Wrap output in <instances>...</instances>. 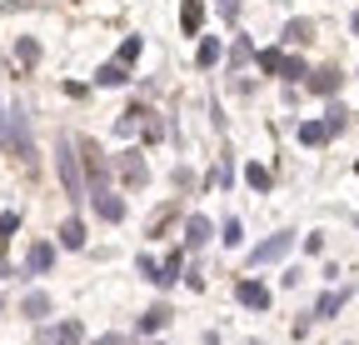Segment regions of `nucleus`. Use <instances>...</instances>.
I'll use <instances>...</instances> for the list:
<instances>
[{
    "mask_svg": "<svg viewBox=\"0 0 359 345\" xmlns=\"http://www.w3.org/2000/svg\"><path fill=\"white\" fill-rule=\"evenodd\" d=\"M55 170H60V185L70 195V205L85 200V181H80V160H75V141L70 136H55Z\"/></svg>",
    "mask_w": 359,
    "mask_h": 345,
    "instance_id": "nucleus-1",
    "label": "nucleus"
},
{
    "mask_svg": "<svg viewBox=\"0 0 359 345\" xmlns=\"http://www.w3.org/2000/svg\"><path fill=\"white\" fill-rule=\"evenodd\" d=\"M0 131H6V145H11V150H20L25 165L35 160V141H30V115H25V105H11L6 115H0Z\"/></svg>",
    "mask_w": 359,
    "mask_h": 345,
    "instance_id": "nucleus-2",
    "label": "nucleus"
},
{
    "mask_svg": "<svg viewBox=\"0 0 359 345\" xmlns=\"http://www.w3.org/2000/svg\"><path fill=\"white\" fill-rule=\"evenodd\" d=\"M80 150V160H85V176H90V190H100V185H110V170H115V160L95 145V141H80L75 145Z\"/></svg>",
    "mask_w": 359,
    "mask_h": 345,
    "instance_id": "nucleus-3",
    "label": "nucleus"
},
{
    "mask_svg": "<svg viewBox=\"0 0 359 345\" xmlns=\"http://www.w3.org/2000/svg\"><path fill=\"white\" fill-rule=\"evenodd\" d=\"M299 85H304L309 96H325V100H330V96H339L344 70H339V65H314V70H304V80H299Z\"/></svg>",
    "mask_w": 359,
    "mask_h": 345,
    "instance_id": "nucleus-4",
    "label": "nucleus"
},
{
    "mask_svg": "<svg viewBox=\"0 0 359 345\" xmlns=\"http://www.w3.org/2000/svg\"><path fill=\"white\" fill-rule=\"evenodd\" d=\"M294 245V230H280V235H269V240H259L255 250H250V266H269V261H280V255Z\"/></svg>",
    "mask_w": 359,
    "mask_h": 345,
    "instance_id": "nucleus-5",
    "label": "nucleus"
},
{
    "mask_svg": "<svg viewBox=\"0 0 359 345\" xmlns=\"http://www.w3.org/2000/svg\"><path fill=\"white\" fill-rule=\"evenodd\" d=\"M90 200H95V215H100V221H110V226H120V221H125V200H120L110 185L90 190Z\"/></svg>",
    "mask_w": 359,
    "mask_h": 345,
    "instance_id": "nucleus-6",
    "label": "nucleus"
},
{
    "mask_svg": "<svg viewBox=\"0 0 359 345\" xmlns=\"http://www.w3.org/2000/svg\"><path fill=\"white\" fill-rule=\"evenodd\" d=\"M349 295H354V285H344V290H325L320 300H314V315H309V320H334V315L349 306Z\"/></svg>",
    "mask_w": 359,
    "mask_h": 345,
    "instance_id": "nucleus-7",
    "label": "nucleus"
},
{
    "mask_svg": "<svg viewBox=\"0 0 359 345\" xmlns=\"http://www.w3.org/2000/svg\"><path fill=\"white\" fill-rule=\"evenodd\" d=\"M55 271V245L50 240H35L30 255H25V275H50Z\"/></svg>",
    "mask_w": 359,
    "mask_h": 345,
    "instance_id": "nucleus-8",
    "label": "nucleus"
},
{
    "mask_svg": "<svg viewBox=\"0 0 359 345\" xmlns=\"http://www.w3.org/2000/svg\"><path fill=\"white\" fill-rule=\"evenodd\" d=\"M235 300L245 311H269V285H259V280H240L235 285Z\"/></svg>",
    "mask_w": 359,
    "mask_h": 345,
    "instance_id": "nucleus-9",
    "label": "nucleus"
},
{
    "mask_svg": "<svg viewBox=\"0 0 359 345\" xmlns=\"http://www.w3.org/2000/svg\"><path fill=\"white\" fill-rule=\"evenodd\" d=\"M115 165H120V176H125V181H130V185H135V190H140V185H145V181H150V165H145V160H140V150H125V155H120V160H115Z\"/></svg>",
    "mask_w": 359,
    "mask_h": 345,
    "instance_id": "nucleus-10",
    "label": "nucleus"
},
{
    "mask_svg": "<svg viewBox=\"0 0 359 345\" xmlns=\"http://www.w3.org/2000/svg\"><path fill=\"white\" fill-rule=\"evenodd\" d=\"M314 40V20H304V15H294V20H285V30H280V46H309Z\"/></svg>",
    "mask_w": 359,
    "mask_h": 345,
    "instance_id": "nucleus-11",
    "label": "nucleus"
},
{
    "mask_svg": "<svg viewBox=\"0 0 359 345\" xmlns=\"http://www.w3.org/2000/svg\"><path fill=\"white\" fill-rule=\"evenodd\" d=\"M170 320H175V311H170V306H150L140 320H135V335H160Z\"/></svg>",
    "mask_w": 359,
    "mask_h": 345,
    "instance_id": "nucleus-12",
    "label": "nucleus"
},
{
    "mask_svg": "<svg viewBox=\"0 0 359 345\" xmlns=\"http://www.w3.org/2000/svg\"><path fill=\"white\" fill-rule=\"evenodd\" d=\"M45 345H85V325L80 320H60L45 330Z\"/></svg>",
    "mask_w": 359,
    "mask_h": 345,
    "instance_id": "nucleus-13",
    "label": "nucleus"
},
{
    "mask_svg": "<svg viewBox=\"0 0 359 345\" xmlns=\"http://www.w3.org/2000/svg\"><path fill=\"white\" fill-rule=\"evenodd\" d=\"M50 311H55V300L45 295V290H25V300H20V315L25 320H45Z\"/></svg>",
    "mask_w": 359,
    "mask_h": 345,
    "instance_id": "nucleus-14",
    "label": "nucleus"
},
{
    "mask_svg": "<svg viewBox=\"0 0 359 345\" xmlns=\"http://www.w3.org/2000/svg\"><path fill=\"white\" fill-rule=\"evenodd\" d=\"M180 30H185V35L205 30V0H180Z\"/></svg>",
    "mask_w": 359,
    "mask_h": 345,
    "instance_id": "nucleus-15",
    "label": "nucleus"
},
{
    "mask_svg": "<svg viewBox=\"0 0 359 345\" xmlns=\"http://www.w3.org/2000/svg\"><path fill=\"white\" fill-rule=\"evenodd\" d=\"M210 240H215L210 215H190V221H185V245H190V250H200V245H210Z\"/></svg>",
    "mask_w": 359,
    "mask_h": 345,
    "instance_id": "nucleus-16",
    "label": "nucleus"
},
{
    "mask_svg": "<svg viewBox=\"0 0 359 345\" xmlns=\"http://www.w3.org/2000/svg\"><path fill=\"white\" fill-rule=\"evenodd\" d=\"M150 115H155L150 105H130V110L115 120V131H120V136H135V131H145V120H150Z\"/></svg>",
    "mask_w": 359,
    "mask_h": 345,
    "instance_id": "nucleus-17",
    "label": "nucleus"
},
{
    "mask_svg": "<svg viewBox=\"0 0 359 345\" xmlns=\"http://www.w3.org/2000/svg\"><path fill=\"white\" fill-rule=\"evenodd\" d=\"M219 56H224L219 35H200V46H195V65H200V70H210V65H219Z\"/></svg>",
    "mask_w": 359,
    "mask_h": 345,
    "instance_id": "nucleus-18",
    "label": "nucleus"
},
{
    "mask_svg": "<svg viewBox=\"0 0 359 345\" xmlns=\"http://www.w3.org/2000/svg\"><path fill=\"white\" fill-rule=\"evenodd\" d=\"M180 271H185V250H170V255H165V266H160V275H155V285L170 290V285L180 280Z\"/></svg>",
    "mask_w": 359,
    "mask_h": 345,
    "instance_id": "nucleus-19",
    "label": "nucleus"
},
{
    "mask_svg": "<svg viewBox=\"0 0 359 345\" xmlns=\"http://www.w3.org/2000/svg\"><path fill=\"white\" fill-rule=\"evenodd\" d=\"M130 75H125V65L120 60H105L100 70H95V85H100V91H115V85H125Z\"/></svg>",
    "mask_w": 359,
    "mask_h": 345,
    "instance_id": "nucleus-20",
    "label": "nucleus"
},
{
    "mask_svg": "<svg viewBox=\"0 0 359 345\" xmlns=\"http://www.w3.org/2000/svg\"><path fill=\"white\" fill-rule=\"evenodd\" d=\"M60 245L65 250H85V221H80V215H70V221L60 226Z\"/></svg>",
    "mask_w": 359,
    "mask_h": 345,
    "instance_id": "nucleus-21",
    "label": "nucleus"
},
{
    "mask_svg": "<svg viewBox=\"0 0 359 345\" xmlns=\"http://www.w3.org/2000/svg\"><path fill=\"white\" fill-rule=\"evenodd\" d=\"M304 70H309V65H304V56H280V70H275V75H280L285 85H299V80H304Z\"/></svg>",
    "mask_w": 359,
    "mask_h": 345,
    "instance_id": "nucleus-22",
    "label": "nucleus"
},
{
    "mask_svg": "<svg viewBox=\"0 0 359 345\" xmlns=\"http://www.w3.org/2000/svg\"><path fill=\"white\" fill-rule=\"evenodd\" d=\"M325 131H330V136H344V131H349V110H344L334 96H330V110H325Z\"/></svg>",
    "mask_w": 359,
    "mask_h": 345,
    "instance_id": "nucleus-23",
    "label": "nucleus"
},
{
    "mask_svg": "<svg viewBox=\"0 0 359 345\" xmlns=\"http://www.w3.org/2000/svg\"><path fill=\"white\" fill-rule=\"evenodd\" d=\"M15 60H20L25 70L40 65V40H35V35H20V40H15Z\"/></svg>",
    "mask_w": 359,
    "mask_h": 345,
    "instance_id": "nucleus-24",
    "label": "nucleus"
},
{
    "mask_svg": "<svg viewBox=\"0 0 359 345\" xmlns=\"http://www.w3.org/2000/svg\"><path fill=\"white\" fill-rule=\"evenodd\" d=\"M140 56H145V40H140V35H125V40H120V51H115L120 65H135Z\"/></svg>",
    "mask_w": 359,
    "mask_h": 345,
    "instance_id": "nucleus-25",
    "label": "nucleus"
},
{
    "mask_svg": "<svg viewBox=\"0 0 359 345\" xmlns=\"http://www.w3.org/2000/svg\"><path fill=\"white\" fill-rule=\"evenodd\" d=\"M299 141H304L309 150H314V145H325V141H330V131H325V120H304V125H299Z\"/></svg>",
    "mask_w": 359,
    "mask_h": 345,
    "instance_id": "nucleus-26",
    "label": "nucleus"
},
{
    "mask_svg": "<svg viewBox=\"0 0 359 345\" xmlns=\"http://www.w3.org/2000/svg\"><path fill=\"white\" fill-rule=\"evenodd\" d=\"M219 240H224V245H230V250H240V245H245V226L235 221V215H230V221H224V226H219Z\"/></svg>",
    "mask_w": 359,
    "mask_h": 345,
    "instance_id": "nucleus-27",
    "label": "nucleus"
},
{
    "mask_svg": "<svg viewBox=\"0 0 359 345\" xmlns=\"http://www.w3.org/2000/svg\"><path fill=\"white\" fill-rule=\"evenodd\" d=\"M280 56H285L280 46H269V51H259V56H255V65H259L264 75H275V70H280Z\"/></svg>",
    "mask_w": 359,
    "mask_h": 345,
    "instance_id": "nucleus-28",
    "label": "nucleus"
},
{
    "mask_svg": "<svg viewBox=\"0 0 359 345\" xmlns=\"http://www.w3.org/2000/svg\"><path fill=\"white\" fill-rule=\"evenodd\" d=\"M15 230H20V210H0V245H6Z\"/></svg>",
    "mask_w": 359,
    "mask_h": 345,
    "instance_id": "nucleus-29",
    "label": "nucleus"
},
{
    "mask_svg": "<svg viewBox=\"0 0 359 345\" xmlns=\"http://www.w3.org/2000/svg\"><path fill=\"white\" fill-rule=\"evenodd\" d=\"M245 181H250L255 190H269V170H264V165H250V170H245Z\"/></svg>",
    "mask_w": 359,
    "mask_h": 345,
    "instance_id": "nucleus-30",
    "label": "nucleus"
},
{
    "mask_svg": "<svg viewBox=\"0 0 359 345\" xmlns=\"http://www.w3.org/2000/svg\"><path fill=\"white\" fill-rule=\"evenodd\" d=\"M240 6H245V0H215L219 20H240Z\"/></svg>",
    "mask_w": 359,
    "mask_h": 345,
    "instance_id": "nucleus-31",
    "label": "nucleus"
},
{
    "mask_svg": "<svg viewBox=\"0 0 359 345\" xmlns=\"http://www.w3.org/2000/svg\"><path fill=\"white\" fill-rule=\"evenodd\" d=\"M250 56H255V46H250V40H235V51H230V65L240 70V65H245Z\"/></svg>",
    "mask_w": 359,
    "mask_h": 345,
    "instance_id": "nucleus-32",
    "label": "nucleus"
},
{
    "mask_svg": "<svg viewBox=\"0 0 359 345\" xmlns=\"http://www.w3.org/2000/svg\"><path fill=\"white\" fill-rule=\"evenodd\" d=\"M304 250H309V255H320V250H325V235H320V230L304 235Z\"/></svg>",
    "mask_w": 359,
    "mask_h": 345,
    "instance_id": "nucleus-33",
    "label": "nucleus"
},
{
    "mask_svg": "<svg viewBox=\"0 0 359 345\" xmlns=\"http://www.w3.org/2000/svg\"><path fill=\"white\" fill-rule=\"evenodd\" d=\"M135 266H140V275H150V280H155V275H160V266H155V261H150V255H140V261H135Z\"/></svg>",
    "mask_w": 359,
    "mask_h": 345,
    "instance_id": "nucleus-34",
    "label": "nucleus"
},
{
    "mask_svg": "<svg viewBox=\"0 0 359 345\" xmlns=\"http://www.w3.org/2000/svg\"><path fill=\"white\" fill-rule=\"evenodd\" d=\"M95 345H130V335H100Z\"/></svg>",
    "mask_w": 359,
    "mask_h": 345,
    "instance_id": "nucleus-35",
    "label": "nucleus"
},
{
    "mask_svg": "<svg viewBox=\"0 0 359 345\" xmlns=\"http://www.w3.org/2000/svg\"><path fill=\"white\" fill-rule=\"evenodd\" d=\"M349 30H354V35H359V11H354V15H349Z\"/></svg>",
    "mask_w": 359,
    "mask_h": 345,
    "instance_id": "nucleus-36",
    "label": "nucleus"
},
{
    "mask_svg": "<svg viewBox=\"0 0 359 345\" xmlns=\"http://www.w3.org/2000/svg\"><path fill=\"white\" fill-rule=\"evenodd\" d=\"M6 275H15V271H11V266H6V261H0V280H6Z\"/></svg>",
    "mask_w": 359,
    "mask_h": 345,
    "instance_id": "nucleus-37",
    "label": "nucleus"
},
{
    "mask_svg": "<svg viewBox=\"0 0 359 345\" xmlns=\"http://www.w3.org/2000/svg\"><path fill=\"white\" fill-rule=\"evenodd\" d=\"M0 150H6V131H0Z\"/></svg>",
    "mask_w": 359,
    "mask_h": 345,
    "instance_id": "nucleus-38",
    "label": "nucleus"
},
{
    "mask_svg": "<svg viewBox=\"0 0 359 345\" xmlns=\"http://www.w3.org/2000/svg\"><path fill=\"white\" fill-rule=\"evenodd\" d=\"M354 176H359V165H354Z\"/></svg>",
    "mask_w": 359,
    "mask_h": 345,
    "instance_id": "nucleus-39",
    "label": "nucleus"
},
{
    "mask_svg": "<svg viewBox=\"0 0 359 345\" xmlns=\"http://www.w3.org/2000/svg\"><path fill=\"white\" fill-rule=\"evenodd\" d=\"M280 6H285V0H280Z\"/></svg>",
    "mask_w": 359,
    "mask_h": 345,
    "instance_id": "nucleus-40",
    "label": "nucleus"
}]
</instances>
